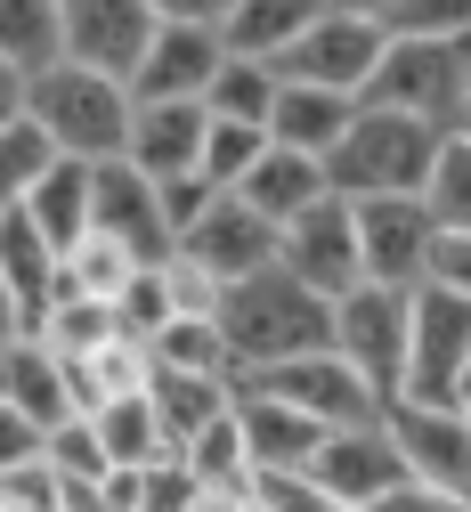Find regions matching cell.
<instances>
[{"label":"cell","instance_id":"obj_10","mask_svg":"<svg viewBox=\"0 0 471 512\" xmlns=\"http://www.w3.org/2000/svg\"><path fill=\"white\" fill-rule=\"evenodd\" d=\"M358 212V261H366V285H390V293H423L431 285V261H439V220L423 196H382V204H350Z\"/></svg>","mask_w":471,"mask_h":512},{"label":"cell","instance_id":"obj_19","mask_svg":"<svg viewBox=\"0 0 471 512\" xmlns=\"http://www.w3.org/2000/svg\"><path fill=\"white\" fill-rule=\"evenodd\" d=\"M350 122H358V98H342V90H301V82H277L268 147L309 155V163H333V147L350 139Z\"/></svg>","mask_w":471,"mask_h":512},{"label":"cell","instance_id":"obj_25","mask_svg":"<svg viewBox=\"0 0 471 512\" xmlns=\"http://www.w3.org/2000/svg\"><path fill=\"white\" fill-rule=\"evenodd\" d=\"M147 407L171 439V456H187V439H204L228 407H236V382H204V374H155L147 382Z\"/></svg>","mask_w":471,"mask_h":512},{"label":"cell","instance_id":"obj_16","mask_svg":"<svg viewBox=\"0 0 471 512\" xmlns=\"http://www.w3.org/2000/svg\"><path fill=\"white\" fill-rule=\"evenodd\" d=\"M171 252H179L187 269H204V277L228 293V285H244V277H260V269H277V228H268V220H252L236 196H220V204L195 220Z\"/></svg>","mask_w":471,"mask_h":512},{"label":"cell","instance_id":"obj_45","mask_svg":"<svg viewBox=\"0 0 471 512\" xmlns=\"http://www.w3.org/2000/svg\"><path fill=\"white\" fill-rule=\"evenodd\" d=\"M374 512H471V504H455V496H431V488H398V496H382Z\"/></svg>","mask_w":471,"mask_h":512},{"label":"cell","instance_id":"obj_52","mask_svg":"<svg viewBox=\"0 0 471 512\" xmlns=\"http://www.w3.org/2000/svg\"><path fill=\"white\" fill-rule=\"evenodd\" d=\"M0 512H17V504H0Z\"/></svg>","mask_w":471,"mask_h":512},{"label":"cell","instance_id":"obj_17","mask_svg":"<svg viewBox=\"0 0 471 512\" xmlns=\"http://www.w3.org/2000/svg\"><path fill=\"white\" fill-rule=\"evenodd\" d=\"M204 131L212 114L204 106H130V139H122V163L171 187V179H195L204 171Z\"/></svg>","mask_w":471,"mask_h":512},{"label":"cell","instance_id":"obj_37","mask_svg":"<svg viewBox=\"0 0 471 512\" xmlns=\"http://www.w3.org/2000/svg\"><path fill=\"white\" fill-rule=\"evenodd\" d=\"M268 155V131H244V122H212L204 131V187H220V196H236V187L252 179V163Z\"/></svg>","mask_w":471,"mask_h":512},{"label":"cell","instance_id":"obj_50","mask_svg":"<svg viewBox=\"0 0 471 512\" xmlns=\"http://www.w3.org/2000/svg\"><path fill=\"white\" fill-rule=\"evenodd\" d=\"M463 407H471V366H463Z\"/></svg>","mask_w":471,"mask_h":512},{"label":"cell","instance_id":"obj_51","mask_svg":"<svg viewBox=\"0 0 471 512\" xmlns=\"http://www.w3.org/2000/svg\"><path fill=\"white\" fill-rule=\"evenodd\" d=\"M244 512H268V504H244Z\"/></svg>","mask_w":471,"mask_h":512},{"label":"cell","instance_id":"obj_9","mask_svg":"<svg viewBox=\"0 0 471 512\" xmlns=\"http://www.w3.org/2000/svg\"><path fill=\"white\" fill-rule=\"evenodd\" d=\"M382 431L407 464V488H431V496H455L471 504V415L463 407H415V399H390L382 407Z\"/></svg>","mask_w":471,"mask_h":512},{"label":"cell","instance_id":"obj_30","mask_svg":"<svg viewBox=\"0 0 471 512\" xmlns=\"http://www.w3.org/2000/svg\"><path fill=\"white\" fill-rule=\"evenodd\" d=\"M187 472H195V488H220V496H252V456H244V423H236V407L204 431V439H187V456H179Z\"/></svg>","mask_w":471,"mask_h":512},{"label":"cell","instance_id":"obj_5","mask_svg":"<svg viewBox=\"0 0 471 512\" xmlns=\"http://www.w3.org/2000/svg\"><path fill=\"white\" fill-rule=\"evenodd\" d=\"M463 98H471V33L463 41H390L374 82L358 90V106L431 122V131H447V139L463 122Z\"/></svg>","mask_w":471,"mask_h":512},{"label":"cell","instance_id":"obj_35","mask_svg":"<svg viewBox=\"0 0 471 512\" xmlns=\"http://www.w3.org/2000/svg\"><path fill=\"white\" fill-rule=\"evenodd\" d=\"M139 277V261H130L122 244H106V236H90L82 252H65V285L57 293H82V301H106L114 309V293Z\"/></svg>","mask_w":471,"mask_h":512},{"label":"cell","instance_id":"obj_18","mask_svg":"<svg viewBox=\"0 0 471 512\" xmlns=\"http://www.w3.org/2000/svg\"><path fill=\"white\" fill-rule=\"evenodd\" d=\"M236 423H244V456H252V480H301L317 464V447L333 431H317L309 415L260 399V391H236Z\"/></svg>","mask_w":471,"mask_h":512},{"label":"cell","instance_id":"obj_43","mask_svg":"<svg viewBox=\"0 0 471 512\" xmlns=\"http://www.w3.org/2000/svg\"><path fill=\"white\" fill-rule=\"evenodd\" d=\"M252 504H268V512H333L309 472H301V480H252Z\"/></svg>","mask_w":471,"mask_h":512},{"label":"cell","instance_id":"obj_31","mask_svg":"<svg viewBox=\"0 0 471 512\" xmlns=\"http://www.w3.org/2000/svg\"><path fill=\"white\" fill-rule=\"evenodd\" d=\"M212 122H244V131H268V114H277V66H244V57H228L212 98H204Z\"/></svg>","mask_w":471,"mask_h":512},{"label":"cell","instance_id":"obj_3","mask_svg":"<svg viewBox=\"0 0 471 512\" xmlns=\"http://www.w3.org/2000/svg\"><path fill=\"white\" fill-rule=\"evenodd\" d=\"M25 122L49 139L57 163H114L130 139V90L82 66H49L25 90Z\"/></svg>","mask_w":471,"mask_h":512},{"label":"cell","instance_id":"obj_38","mask_svg":"<svg viewBox=\"0 0 471 512\" xmlns=\"http://www.w3.org/2000/svg\"><path fill=\"white\" fill-rule=\"evenodd\" d=\"M41 456H49V472H57V480H82V488H98V480H106V447H98L90 415H74V423H57Z\"/></svg>","mask_w":471,"mask_h":512},{"label":"cell","instance_id":"obj_48","mask_svg":"<svg viewBox=\"0 0 471 512\" xmlns=\"http://www.w3.org/2000/svg\"><path fill=\"white\" fill-rule=\"evenodd\" d=\"M25 326H17V301H9V285H0V342H17Z\"/></svg>","mask_w":471,"mask_h":512},{"label":"cell","instance_id":"obj_34","mask_svg":"<svg viewBox=\"0 0 471 512\" xmlns=\"http://www.w3.org/2000/svg\"><path fill=\"white\" fill-rule=\"evenodd\" d=\"M423 204H431L439 236H471V139H447V147H439Z\"/></svg>","mask_w":471,"mask_h":512},{"label":"cell","instance_id":"obj_32","mask_svg":"<svg viewBox=\"0 0 471 512\" xmlns=\"http://www.w3.org/2000/svg\"><path fill=\"white\" fill-rule=\"evenodd\" d=\"M382 41H463L471 33V0H374Z\"/></svg>","mask_w":471,"mask_h":512},{"label":"cell","instance_id":"obj_12","mask_svg":"<svg viewBox=\"0 0 471 512\" xmlns=\"http://www.w3.org/2000/svg\"><path fill=\"white\" fill-rule=\"evenodd\" d=\"M277 269L293 285H309L317 301H350L366 285V261H358V212L342 196H325L317 212H301L285 236H277Z\"/></svg>","mask_w":471,"mask_h":512},{"label":"cell","instance_id":"obj_13","mask_svg":"<svg viewBox=\"0 0 471 512\" xmlns=\"http://www.w3.org/2000/svg\"><path fill=\"white\" fill-rule=\"evenodd\" d=\"M147 49H155V0H65V66L130 90Z\"/></svg>","mask_w":471,"mask_h":512},{"label":"cell","instance_id":"obj_27","mask_svg":"<svg viewBox=\"0 0 471 512\" xmlns=\"http://www.w3.org/2000/svg\"><path fill=\"white\" fill-rule=\"evenodd\" d=\"M90 431H98V447H106V472H147V464L171 456V439H163L147 391H139V399H106V407L90 415Z\"/></svg>","mask_w":471,"mask_h":512},{"label":"cell","instance_id":"obj_24","mask_svg":"<svg viewBox=\"0 0 471 512\" xmlns=\"http://www.w3.org/2000/svg\"><path fill=\"white\" fill-rule=\"evenodd\" d=\"M0 285H9L25 334L49 317V301H57V285H65V261H57V252H49L25 220H0Z\"/></svg>","mask_w":471,"mask_h":512},{"label":"cell","instance_id":"obj_23","mask_svg":"<svg viewBox=\"0 0 471 512\" xmlns=\"http://www.w3.org/2000/svg\"><path fill=\"white\" fill-rule=\"evenodd\" d=\"M0 407H17V415L41 423V431L74 423V407H65V374H57V358H49L33 334L0 342Z\"/></svg>","mask_w":471,"mask_h":512},{"label":"cell","instance_id":"obj_28","mask_svg":"<svg viewBox=\"0 0 471 512\" xmlns=\"http://www.w3.org/2000/svg\"><path fill=\"white\" fill-rule=\"evenodd\" d=\"M155 374H204V382H236V358L220 342V317H171V326L147 342Z\"/></svg>","mask_w":471,"mask_h":512},{"label":"cell","instance_id":"obj_44","mask_svg":"<svg viewBox=\"0 0 471 512\" xmlns=\"http://www.w3.org/2000/svg\"><path fill=\"white\" fill-rule=\"evenodd\" d=\"M431 285H447V293H463V301H471V236H447V244H439Z\"/></svg>","mask_w":471,"mask_h":512},{"label":"cell","instance_id":"obj_2","mask_svg":"<svg viewBox=\"0 0 471 512\" xmlns=\"http://www.w3.org/2000/svg\"><path fill=\"white\" fill-rule=\"evenodd\" d=\"M439 147H447V131H431V122H407V114H374V106H358L350 139L333 147V163H325V187H333L342 204L423 196Z\"/></svg>","mask_w":471,"mask_h":512},{"label":"cell","instance_id":"obj_1","mask_svg":"<svg viewBox=\"0 0 471 512\" xmlns=\"http://www.w3.org/2000/svg\"><path fill=\"white\" fill-rule=\"evenodd\" d=\"M220 342L236 358V382L244 374H268V366H293V358H317V350H333V301H317L285 269H260V277L228 285Z\"/></svg>","mask_w":471,"mask_h":512},{"label":"cell","instance_id":"obj_20","mask_svg":"<svg viewBox=\"0 0 471 512\" xmlns=\"http://www.w3.org/2000/svg\"><path fill=\"white\" fill-rule=\"evenodd\" d=\"M333 196V187H325V163H309V155H285V147H268L260 163H252V179L236 187V204L252 212V220H268V228H293L301 212H317Z\"/></svg>","mask_w":471,"mask_h":512},{"label":"cell","instance_id":"obj_4","mask_svg":"<svg viewBox=\"0 0 471 512\" xmlns=\"http://www.w3.org/2000/svg\"><path fill=\"white\" fill-rule=\"evenodd\" d=\"M220 66V0H155V49L130 74V106H204Z\"/></svg>","mask_w":471,"mask_h":512},{"label":"cell","instance_id":"obj_15","mask_svg":"<svg viewBox=\"0 0 471 512\" xmlns=\"http://www.w3.org/2000/svg\"><path fill=\"white\" fill-rule=\"evenodd\" d=\"M309 480H317V496H325L333 512H374L382 496L407 488V464H398L390 431H382V423H366V431H333V439L317 447Z\"/></svg>","mask_w":471,"mask_h":512},{"label":"cell","instance_id":"obj_26","mask_svg":"<svg viewBox=\"0 0 471 512\" xmlns=\"http://www.w3.org/2000/svg\"><path fill=\"white\" fill-rule=\"evenodd\" d=\"M0 66L41 82L65 66V0H0Z\"/></svg>","mask_w":471,"mask_h":512},{"label":"cell","instance_id":"obj_42","mask_svg":"<svg viewBox=\"0 0 471 512\" xmlns=\"http://www.w3.org/2000/svg\"><path fill=\"white\" fill-rule=\"evenodd\" d=\"M41 447H49V431H41V423H25L17 407H0V472L41 464Z\"/></svg>","mask_w":471,"mask_h":512},{"label":"cell","instance_id":"obj_41","mask_svg":"<svg viewBox=\"0 0 471 512\" xmlns=\"http://www.w3.org/2000/svg\"><path fill=\"white\" fill-rule=\"evenodd\" d=\"M163 277H171V309H179V317H220V301H228V293H220L204 269H187L179 252H171V261H163Z\"/></svg>","mask_w":471,"mask_h":512},{"label":"cell","instance_id":"obj_11","mask_svg":"<svg viewBox=\"0 0 471 512\" xmlns=\"http://www.w3.org/2000/svg\"><path fill=\"white\" fill-rule=\"evenodd\" d=\"M236 391H260V399H277V407H293V415H309L317 431H366V423H382V399L366 391V382L333 358V350H317V358H293V366H268V374H244Z\"/></svg>","mask_w":471,"mask_h":512},{"label":"cell","instance_id":"obj_21","mask_svg":"<svg viewBox=\"0 0 471 512\" xmlns=\"http://www.w3.org/2000/svg\"><path fill=\"white\" fill-rule=\"evenodd\" d=\"M317 0H220V49L244 66H277V57L309 33Z\"/></svg>","mask_w":471,"mask_h":512},{"label":"cell","instance_id":"obj_47","mask_svg":"<svg viewBox=\"0 0 471 512\" xmlns=\"http://www.w3.org/2000/svg\"><path fill=\"white\" fill-rule=\"evenodd\" d=\"M244 504H252V496H220V488H204V496H195L187 512H244Z\"/></svg>","mask_w":471,"mask_h":512},{"label":"cell","instance_id":"obj_36","mask_svg":"<svg viewBox=\"0 0 471 512\" xmlns=\"http://www.w3.org/2000/svg\"><path fill=\"white\" fill-rule=\"evenodd\" d=\"M171 317H179V309H171V277H163V269H139V277L114 293V334H122V342H139V350L171 326Z\"/></svg>","mask_w":471,"mask_h":512},{"label":"cell","instance_id":"obj_53","mask_svg":"<svg viewBox=\"0 0 471 512\" xmlns=\"http://www.w3.org/2000/svg\"><path fill=\"white\" fill-rule=\"evenodd\" d=\"M463 415H471V407H463Z\"/></svg>","mask_w":471,"mask_h":512},{"label":"cell","instance_id":"obj_49","mask_svg":"<svg viewBox=\"0 0 471 512\" xmlns=\"http://www.w3.org/2000/svg\"><path fill=\"white\" fill-rule=\"evenodd\" d=\"M455 139H471V98H463V122H455Z\"/></svg>","mask_w":471,"mask_h":512},{"label":"cell","instance_id":"obj_7","mask_svg":"<svg viewBox=\"0 0 471 512\" xmlns=\"http://www.w3.org/2000/svg\"><path fill=\"white\" fill-rule=\"evenodd\" d=\"M407 326H415V293L358 285L350 301H333V358H342L382 407L398 399V382H407Z\"/></svg>","mask_w":471,"mask_h":512},{"label":"cell","instance_id":"obj_46","mask_svg":"<svg viewBox=\"0 0 471 512\" xmlns=\"http://www.w3.org/2000/svg\"><path fill=\"white\" fill-rule=\"evenodd\" d=\"M25 90H33V82H25L17 66H0V131H9V122H25Z\"/></svg>","mask_w":471,"mask_h":512},{"label":"cell","instance_id":"obj_33","mask_svg":"<svg viewBox=\"0 0 471 512\" xmlns=\"http://www.w3.org/2000/svg\"><path fill=\"white\" fill-rule=\"evenodd\" d=\"M49 163H57V155H49V139L33 131V122H9V131H0V220L25 212V196L41 187Z\"/></svg>","mask_w":471,"mask_h":512},{"label":"cell","instance_id":"obj_39","mask_svg":"<svg viewBox=\"0 0 471 512\" xmlns=\"http://www.w3.org/2000/svg\"><path fill=\"white\" fill-rule=\"evenodd\" d=\"M195 496H204V488H195V472H187L179 456H163V464L139 472V512H187Z\"/></svg>","mask_w":471,"mask_h":512},{"label":"cell","instance_id":"obj_14","mask_svg":"<svg viewBox=\"0 0 471 512\" xmlns=\"http://www.w3.org/2000/svg\"><path fill=\"white\" fill-rule=\"evenodd\" d=\"M90 236L122 244L139 269H163V261H171L163 196H155V179H139L122 155H114V163H90Z\"/></svg>","mask_w":471,"mask_h":512},{"label":"cell","instance_id":"obj_22","mask_svg":"<svg viewBox=\"0 0 471 512\" xmlns=\"http://www.w3.org/2000/svg\"><path fill=\"white\" fill-rule=\"evenodd\" d=\"M17 220L57 252V261H65V252H82L90 244V163H49Z\"/></svg>","mask_w":471,"mask_h":512},{"label":"cell","instance_id":"obj_40","mask_svg":"<svg viewBox=\"0 0 471 512\" xmlns=\"http://www.w3.org/2000/svg\"><path fill=\"white\" fill-rule=\"evenodd\" d=\"M57 472H49V456L41 464H17V472H0V504H17V512H57Z\"/></svg>","mask_w":471,"mask_h":512},{"label":"cell","instance_id":"obj_6","mask_svg":"<svg viewBox=\"0 0 471 512\" xmlns=\"http://www.w3.org/2000/svg\"><path fill=\"white\" fill-rule=\"evenodd\" d=\"M382 25H374V0L358 9V0H317V17H309V33L277 57V82H301V90H342V98H358L366 82H374V66H382Z\"/></svg>","mask_w":471,"mask_h":512},{"label":"cell","instance_id":"obj_8","mask_svg":"<svg viewBox=\"0 0 471 512\" xmlns=\"http://www.w3.org/2000/svg\"><path fill=\"white\" fill-rule=\"evenodd\" d=\"M463 366H471V301L447 285H423L415 326H407V382H398V399L463 407Z\"/></svg>","mask_w":471,"mask_h":512},{"label":"cell","instance_id":"obj_29","mask_svg":"<svg viewBox=\"0 0 471 512\" xmlns=\"http://www.w3.org/2000/svg\"><path fill=\"white\" fill-rule=\"evenodd\" d=\"M33 342H41L49 358H98V350H106V342H122V334H114V309H106V301L57 293V301H49V317L33 326Z\"/></svg>","mask_w":471,"mask_h":512}]
</instances>
